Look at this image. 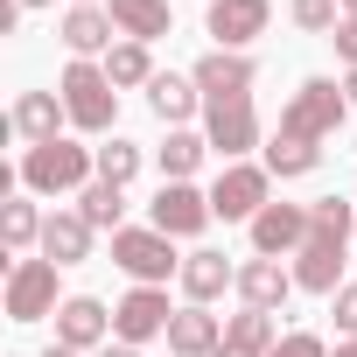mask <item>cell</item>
Masks as SVG:
<instances>
[{
	"label": "cell",
	"instance_id": "4316f807",
	"mask_svg": "<svg viewBox=\"0 0 357 357\" xmlns=\"http://www.w3.org/2000/svg\"><path fill=\"white\" fill-rule=\"evenodd\" d=\"M315 168H322V147H315V140H287V133H273V147H266V175L294 183V175H315Z\"/></svg>",
	"mask_w": 357,
	"mask_h": 357
},
{
	"label": "cell",
	"instance_id": "8fae6325",
	"mask_svg": "<svg viewBox=\"0 0 357 357\" xmlns=\"http://www.w3.org/2000/svg\"><path fill=\"white\" fill-rule=\"evenodd\" d=\"M56 343L77 350V357L105 350V343H112V308L91 301V294H63V308H56Z\"/></svg>",
	"mask_w": 357,
	"mask_h": 357
},
{
	"label": "cell",
	"instance_id": "5b68a950",
	"mask_svg": "<svg viewBox=\"0 0 357 357\" xmlns=\"http://www.w3.org/2000/svg\"><path fill=\"white\" fill-rule=\"evenodd\" d=\"M266 204H273V175H266V161H225V175L211 183V211H218L225 225H252Z\"/></svg>",
	"mask_w": 357,
	"mask_h": 357
},
{
	"label": "cell",
	"instance_id": "ffe728a7",
	"mask_svg": "<svg viewBox=\"0 0 357 357\" xmlns=\"http://www.w3.org/2000/svg\"><path fill=\"white\" fill-rule=\"evenodd\" d=\"M294 287H308V294H336V287H343V245L308 238V245L294 252Z\"/></svg>",
	"mask_w": 357,
	"mask_h": 357
},
{
	"label": "cell",
	"instance_id": "b9f144b4",
	"mask_svg": "<svg viewBox=\"0 0 357 357\" xmlns=\"http://www.w3.org/2000/svg\"><path fill=\"white\" fill-rule=\"evenodd\" d=\"M343 15H357V0H343Z\"/></svg>",
	"mask_w": 357,
	"mask_h": 357
},
{
	"label": "cell",
	"instance_id": "f35d334b",
	"mask_svg": "<svg viewBox=\"0 0 357 357\" xmlns=\"http://www.w3.org/2000/svg\"><path fill=\"white\" fill-rule=\"evenodd\" d=\"M43 357H77V350H63V343H50V350H43Z\"/></svg>",
	"mask_w": 357,
	"mask_h": 357
},
{
	"label": "cell",
	"instance_id": "4dcf8cb0",
	"mask_svg": "<svg viewBox=\"0 0 357 357\" xmlns=\"http://www.w3.org/2000/svg\"><path fill=\"white\" fill-rule=\"evenodd\" d=\"M336 8H343V0H287V22L301 36H336V22H343Z\"/></svg>",
	"mask_w": 357,
	"mask_h": 357
},
{
	"label": "cell",
	"instance_id": "30bf717a",
	"mask_svg": "<svg viewBox=\"0 0 357 357\" xmlns=\"http://www.w3.org/2000/svg\"><path fill=\"white\" fill-rule=\"evenodd\" d=\"M204 140H211V154H225V161H245V154L259 147V112H252V98L204 105Z\"/></svg>",
	"mask_w": 357,
	"mask_h": 357
},
{
	"label": "cell",
	"instance_id": "ac0fdd59",
	"mask_svg": "<svg viewBox=\"0 0 357 357\" xmlns=\"http://www.w3.org/2000/svg\"><path fill=\"white\" fill-rule=\"evenodd\" d=\"M63 119H70V112H63V98H56V91H22V98H15V133H22L29 147L63 140V133H56Z\"/></svg>",
	"mask_w": 357,
	"mask_h": 357
},
{
	"label": "cell",
	"instance_id": "d4e9b609",
	"mask_svg": "<svg viewBox=\"0 0 357 357\" xmlns=\"http://www.w3.org/2000/svg\"><path fill=\"white\" fill-rule=\"evenodd\" d=\"M308 238L350 245V238H357V204H350V197H315V204H308Z\"/></svg>",
	"mask_w": 357,
	"mask_h": 357
},
{
	"label": "cell",
	"instance_id": "603a6c76",
	"mask_svg": "<svg viewBox=\"0 0 357 357\" xmlns=\"http://www.w3.org/2000/svg\"><path fill=\"white\" fill-rule=\"evenodd\" d=\"M154 154H161V183H190V175L204 168V154H211V140L190 133V126H168V140Z\"/></svg>",
	"mask_w": 357,
	"mask_h": 357
},
{
	"label": "cell",
	"instance_id": "7c38bea8",
	"mask_svg": "<svg viewBox=\"0 0 357 357\" xmlns=\"http://www.w3.org/2000/svg\"><path fill=\"white\" fill-rule=\"evenodd\" d=\"M308 245V204H266L252 218V252L259 259H287Z\"/></svg>",
	"mask_w": 357,
	"mask_h": 357
},
{
	"label": "cell",
	"instance_id": "9a60e30c",
	"mask_svg": "<svg viewBox=\"0 0 357 357\" xmlns=\"http://www.w3.org/2000/svg\"><path fill=\"white\" fill-rule=\"evenodd\" d=\"M287 294H294V266H280V259H245L238 266V301L245 308H266L273 315Z\"/></svg>",
	"mask_w": 357,
	"mask_h": 357
},
{
	"label": "cell",
	"instance_id": "1f68e13d",
	"mask_svg": "<svg viewBox=\"0 0 357 357\" xmlns=\"http://www.w3.org/2000/svg\"><path fill=\"white\" fill-rule=\"evenodd\" d=\"M266 357H329V343H322L315 329H287V336H280Z\"/></svg>",
	"mask_w": 357,
	"mask_h": 357
},
{
	"label": "cell",
	"instance_id": "ba28073f",
	"mask_svg": "<svg viewBox=\"0 0 357 357\" xmlns=\"http://www.w3.org/2000/svg\"><path fill=\"white\" fill-rule=\"evenodd\" d=\"M168 322H175V308H168V287H126L119 294V308H112V336L119 343H154V336H168Z\"/></svg>",
	"mask_w": 357,
	"mask_h": 357
},
{
	"label": "cell",
	"instance_id": "ab89813d",
	"mask_svg": "<svg viewBox=\"0 0 357 357\" xmlns=\"http://www.w3.org/2000/svg\"><path fill=\"white\" fill-rule=\"evenodd\" d=\"M22 8H56V0H22Z\"/></svg>",
	"mask_w": 357,
	"mask_h": 357
},
{
	"label": "cell",
	"instance_id": "74e56055",
	"mask_svg": "<svg viewBox=\"0 0 357 357\" xmlns=\"http://www.w3.org/2000/svg\"><path fill=\"white\" fill-rule=\"evenodd\" d=\"M218 357H259V350H231V343H225V350H218Z\"/></svg>",
	"mask_w": 357,
	"mask_h": 357
},
{
	"label": "cell",
	"instance_id": "cb8c5ba5",
	"mask_svg": "<svg viewBox=\"0 0 357 357\" xmlns=\"http://www.w3.org/2000/svg\"><path fill=\"white\" fill-rule=\"evenodd\" d=\"M43 211L29 204V197H8V204H0V238H8V252L15 259H29V245H43Z\"/></svg>",
	"mask_w": 357,
	"mask_h": 357
},
{
	"label": "cell",
	"instance_id": "83f0119b",
	"mask_svg": "<svg viewBox=\"0 0 357 357\" xmlns=\"http://www.w3.org/2000/svg\"><path fill=\"white\" fill-rule=\"evenodd\" d=\"M105 77L126 91V84H154L161 70H154V56H147V43H112L105 50Z\"/></svg>",
	"mask_w": 357,
	"mask_h": 357
},
{
	"label": "cell",
	"instance_id": "44dd1931",
	"mask_svg": "<svg viewBox=\"0 0 357 357\" xmlns=\"http://www.w3.org/2000/svg\"><path fill=\"white\" fill-rule=\"evenodd\" d=\"M147 105H154V119H161V126H190V119H197V105H204V91H197V77L161 70V77L147 84Z\"/></svg>",
	"mask_w": 357,
	"mask_h": 357
},
{
	"label": "cell",
	"instance_id": "9c48e42d",
	"mask_svg": "<svg viewBox=\"0 0 357 357\" xmlns=\"http://www.w3.org/2000/svg\"><path fill=\"white\" fill-rule=\"evenodd\" d=\"M197 91H204V105H231V98H252V77H259V63L245 56V50H211V56H197Z\"/></svg>",
	"mask_w": 357,
	"mask_h": 357
},
{
	"label": "cell",
	"instance_id": "52a82bcc",
	"mask_svg": "<svg viewBox=\"0 0 357 357\" xmlns=\"http://www.w3.org/2000/svg\"><path fill=\"white\" fill-rule=\"evenodd\" d=\"M211 190H197V183H161L154 190V204H147V225L161 231V238H197V231H211Z\"/></svg>",
	"mask_w": 357,
	"mask_h": 357
},
{
	"label": "cell",
	"instance_id": "3957f363",
	"mask_svg": "<svg viewBox=\"0 0 357 357\" xmlns=\"http://www.w3.org/2000/svg\"><path fill=\"white\" fill-rule=\"evenodd\" d=\"M343 119H350V98H343V84H336V77H308V84L287 98V112H280V133H287V140H315V147H322V140H329Z\"/></svg>",
	"mask_w": 357,
	"mask_h": 357
},
{
	"label": "cell",
	"instance_id": "836d02e7",
	"mask_svg": "<svg viewBox=\"0 0 357 357\" xmlns=\"http://www.w3.org/2000/svg\"><path fill=\"white\" fill-rule=\"evenodd\" d=\"M329 43H336V56H343V63H357V15H343Z\"/></svg>",
	"mask_w": 357,
	"mask_h": 357
},
{
	"label": "cell",
	"instance_id": "e575fe53",
	"mask_svg": "<svg viewBox=\"0 0 357 357\" xmlns=\"http://www.w3.org/2000/svg\"><path fill=\"white\" fill-rule=\"evenodd\" d=\"M343 98H350V112H357V63L343 70Z\"/></svg>",
	"mask_w": 357,
	"mask_h": 357
},
{
	"label": "cell",
	"instance_id": "8992f818",
	"mask_svg": "<svg viewBox=\"0 0 357 357\" xmlns=\"http://www.w3.org/2000/svg\"><path fill=\"white\" fill-rule=\"evenodd\" d=\"M56 259H15L8 266V322H43V315H56L63 308V294H56Z\"/></svg>",
	"mask_w": 357,
	"mask_h": 357
},
{
	"label": "cell",
	"instance_id": "d590c367",
	"mask_svg": "<svg viewBox=\"0 0 357 357\" xmlns=\"http://www.w3.org/2000/svg\"><path fill=\"white\" fill-rule=\"evenodd\" d=\"M91 357H140L133 343H105V350H91Z\"/></svg>",
	"mask_w": 357,
	"mask_h": 357
},
{
	"label": "cell",
	"instance_id": "484cf974",
	"mask_svg": "<svg viewBox=\"0 0 357 357\" xmlns=\"http://www.w3.org/2000/svg\"><path fill=\"white\" fill-rule=\"evenodd\" d=\"M77 218L91 225V231H126L119 218H126V190H112V183H84L77 190Z\"/></svg>",
	"mask_w": 357,
	"mask_h": 357
},
{
	"label": "cell",
	"instance_id": "5bb4252c",
	"mask_svg": "<svg viewBox=\"0 0 357 357\" xmlns=\"http://www.w3.org/2000/svg\"><path fill=\"white\" fill-rule=\"evenodd\" d=\"M168 350L175 357H218L225 350V322L211 315V308H175V322H168Z\"/></svg>",
	"mask_w": 357,
	"mask_h": 357
},
{
	"label": "cell",
	"instance_id": "d6986e66",
	"mask_svg": "<svg viewBox=\"0 0 357 357\" xmlns=\"http://www.w3.org/2000/svg\"><path fill=\"white\" fill-rule=\"evenodd\" d=\"M91 225L77 218V211H50V225H43V259H56V266H77V259H91Z\"/></svg>",
	"mask_w": 357,
	"mask_h": 357
},
{
	"label": "cell",
	"instance_id": "6da1fadb",
	"mask_svg": "<svg viewBox=\"0 0 357 357\" xmlns=\"http://www.w3.org/2000/svg\"><path fill=\"white\" fill-rule=\"evenodd\" d=\"M22 183L36 190V197H70V190H84V183H98V147H77V140H43V147H29L22 154Z\"/></svg>",
	"mask_w": 357,
	"mask_h": 357
},
{
	"label": "cell",
	"instance_id": "2e32d148",
	"mask_svg": "<svg viewBox=\"0 0 357 357\" xmlns=\"http://www.w3.org/2000/svg\"><path fill=\"white\" fill-rule=\"evenodd\" d=\"M105 15H112L119 43H161V36L175 29L168 0H105Z\"/></svg>",
	"mask_w": 357,
	"mask_h": 357
},
{
	"label": "cell",
	"instance_id": "e0dca14e",
	"mask_svg": "<svg viewBox=\"0 0 357 357\" xmlns=\"http://www.w3.org/2000/svg\"><path fill=\"white\" fill-rule=\"evenodd\" d=\"M175 280H183V294H190L197 308H211V301H218L225 287H238V266H231L225 252H190Z\"/></svg>",
	"mask_w": 357,
	"mask_h": 357
},
{
	"label": "cell",
	"instance_id": "8d00e7d4",
	"mask_svg": "<svg viewBox=\"0 0 357 357\" xmlns=\"http://www.w3.org/2000/svg\"><path fill=\"white\" fill-rule=\"evenodd\" d=\"M329 357H357V336H343V343H336V350H329Z\"/></svg>",
	"mask_w": 357,
	"mask_h": 357
},
{
	"label": "cell",
	"instance_id": "277c9868",
	"mask_svg": "<svg viewBox=\"0 0 357 357\" xmlns=\"http://www.w3.org/2000/svg\"><path fill=\"white\" fill-rule=\"evenodd\" d=\"M112 266H126L133 287H168V273H183L175 238H161L154 225H126V231H112Z\"/></svg>",
	"mask_w": 357,
	"mask_h": 357
},
{
	"label": "cell",
	"instance_id": "4fadbf2b",
	"mask_svg": "<svg viewBox=\"0 0 357 357\" xmlns=\"http://www.w3.org/2000/svg\"><path fill=\"white\" fill-rule=\"evenodd\" d=\"M266 22H273V0H211L218 50H245L252 36H266Z\"/></svg>",
	"mask_w": 357,
	"mask_h": 357
},
{
	"label": "cell",
	"instance_id": "60d3db41",
	"mask_svg": "<svg viewBox=\"0 0 357 357\" xmlns=\"http://www.w3.org/2000/svg\"><path fill=\"white\" fill-rule=\"evenodd\" d=\"M70 8H98V0H70Z\"/></svg>",
	"mask_w": 357,
	"mask_h": 357
},
{
	"label": "cell",
	"instance_id": "f546056e",
	"mask_svg": "<svg viewBox=\"0 0 357 357\" xmlns=\"http://www.w3.org/2000/svg\"><path fill=\"white\" fill-rule=\"evenodd\" d=\"M133 175H140V147L112 133V140L98 147V183H112V190H126V183H133Z\"/></svg>",
	"mask_w": 357,
	"mask_h": 357
},
{
	"label": "cell",
	"instance_id": "7a4b0ae2",
	"mask_svg": "<svg viewBox=\"0 0 357 357\" xmlns=\"http://www.w3.org/2000/svg\"><path fill=\"white\" fill-rule=\"evenodd\" d=\"M56 98H63V112H70L77 133H112V119H119V84L105 77V63L70 56V70L56 77Z\"/></svg>",
	"mask_w": 357,
	"mask_h": 357
},
{
	"label": "cell",
	"instance_id": "d6a6232c",
	"mask_svg": "<svg viewBox=\"0 0 357 357\" xmlns=\"http://www.w3.org/2000/svg\"><path fill=\"white\" fill-rule=\"evenodd\" d=\"M329 315H336V329H343V336H357V287H350V280L329 294Z\"/></svg>",
	"mask_w": 357,
	"mask_h": 357
},
{
	"label": "cell",
	"instance_id": "f1b7e54d",
	"mask_svg": "<svg viewBox=\"0 0 357 357\" xmlns=\"http://www.w3.org/2000/svg\"><path fill=\"white\" fill-rule=\"evenodd\" d=\"M225 343H231V350H259V357H266V350L280 343V329H273V315H266V308H238V315L225 322Z\"/></svg>",
	"mask_w": 357,
	"mask_h": 357
},
{
	"label": "cell",
	"instance_id": "7402d4cb",
	"mask_svg": "<svg viewBox=\"0 0 357 357\" xmlns=\"http://www.w3.org/2000/svg\"><path fill=\"white\" fill-rule=\"evenodd\" d=\"M112 36H119V29H112L105 8H70V15H63V50L84 56V63H91L98 50H112Z\"/></svg>",
	"mask_w": 357,
	"mask_h": 357
}]
</instances>
